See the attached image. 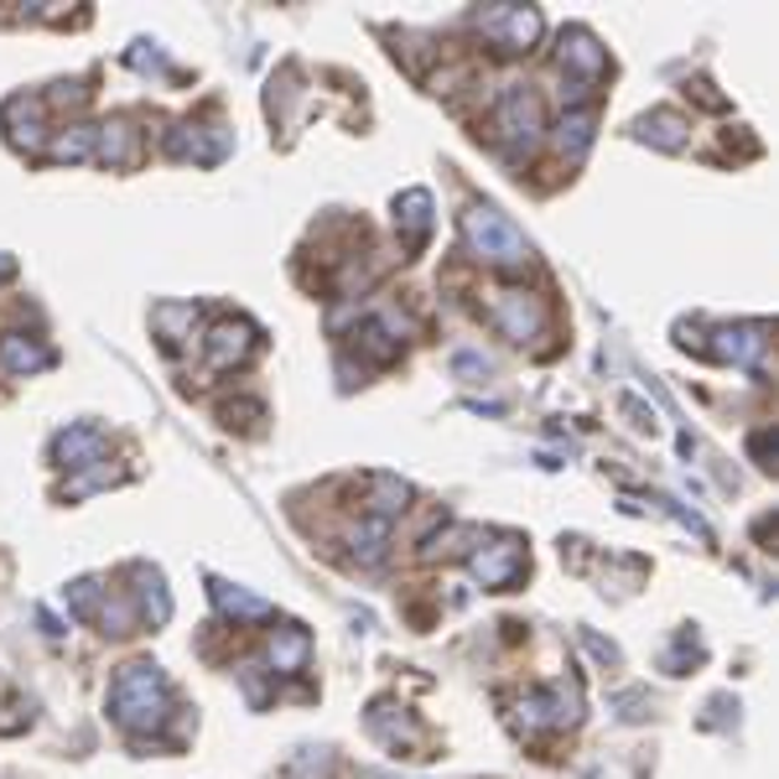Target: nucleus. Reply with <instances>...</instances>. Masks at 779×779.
I'll return each instance as SVG.
<instances>
[{
	"instance_id": "obj_1",
	"label": "nucleus",
	"mask_w": 779,
	"mask_h": 779,
	"mask_svg": "<svg viewBox=\"0 0 779 779\" xmlns=\"http://www.w3.org/2000/svg\"><path fill=\"white\" fill-rule=\"evenodd\" d=\"M166 712H172V686H166V675L156 666H126V671L115 675V686H109V717L126 727V733H151V727L166 723Z\"/></svg>"
},
{
	"instance_id": "obj_2",
	"label": "nucleus",
	"mask_w": 779,
	"mask_h": 779,
	"mask_svg": "<svg viewBox=\"0 0 779 779\" xmlns=\"http://www.w3.org/2000/svg\"><path fill=\"white\" fill-rule=\"evenodd\" d=\"M463 245H468L484 266H494V271H526V260H530L526 235H520L499 208H489V203H478V208L463 214Z\"/></svg>"
},
{
	"instance_id": "obj_3",
	"label": "nucleus",
	"mask_w": 779,
	"mask_h": 779,
	"mask_svg": "<svg viewBox=\"0 0 779 779\" xmlns=\"http://www.w3.org/2000/svg\"><path fill=\"white\" fill-rule=\"evenodd\" d=\"M494 126H499V141L520 156V151H530V145L541 141L545 130V115H541V99L526 89V84H509L505 94H499V109H494Z\"/></svg>"
},
{
	"instance_id": "obj_4",
	"label": "nucleus",
	"mask_w": 779,
	"mask_h": 779,
	"mask_svg": "<svg viewBox=\"0 0 779 779\" xmlns=\"http://www.w3.org/2000/svg\"><path fill=\"white\" fill-rule=\"evenodd\" d=\"M577 717H582V696H577V686H566V681H551V686H535L520 696V727H526V733L572 727Z\"/></svg>"
},
{
	"instance_id": "obj_5",
	"label": "nucleus",
	"mask_w": 779,
	"mask_h": 779,
	"mask_svg": "<svg viewBox=\"0 0 779 779\" xmlns=\"http://www.w3.org/2000/svg\"><path fill=\"white\" fill-rule=\"evenodd\" d=\"M489 317L509 344H530V338H541L545 323H551L545 302L541 296H530V291H499V302H494Z\"/></svg>"
},
{
	"instance_id": "obj_6",
	"label": "nucleus",
	"mask_w": 779,
	"mask_h": 779,
	"mask_svg": "<svg viewBox=\"0 0 779 779\" xmlns=\"http://www.w3.org/2000/svg\"><path fill=\"white\" fill-rule=\"evenodd\" d=\"M468 572L484 582V587H494V593H509L515 582L526 577V545L515 541V535H499V541H489L484 551H473Z\"/></svg>"
},
{
	"instance_id": "obj_7",
	"label": "nucleus",
	"mask_w": 779,
	"mask_h": 779,
	"mask_svg": "<svg viewBox=\"0 0 779 779\" xmlns=\"http://www.w3.org/2000/svg\"><path fill=\"white\" fill-rule=\"evenodd\" d=\"M478 32L489 36L499 53H530L535 36H541V17L526 11V6H494L478 17Z\"/></svg>"
},
{
	"instance_id": "obj_8",
	"label": "nucleus",
	"mask_w": 779,
	"mask_h": 779,
	"mask_svg": "<svg viewBox=\"0 0 779 779\" xmlns=\"http://www.w3.org/2000/svg\"><path fill=\"white\" fill-rule=\"evenodd\" d=\"M764 348H769V323H738V327H723V333H717L712 354L727 364H738V369H759Z\"/></svg>"
},
{
	"instance_id": "obj_9",
	"label": "nucleus",
	"mask_w": 779,
	"mask_h": 779,
	"mask_svg": "<svg viewBox=\"0 0 779 779\" xmlns=\"http://www.w3.org/2000/svg\"><path fill=\"white\" fill-rule=\"evenodd\" d=\"M603 68H608V53L598 47V36L572 26L562 36V73H572L577 84H593V78H603Z\"/></svg>"
},
{
	"instance_id": "obj_10",
	"label": "nucleus",
	"mask_w": 779,
	"mask_h": 779,
	"mask_svg": "<svg viewBox=\"0 0 779 779\" xmlns=\"http://www.w3.org/2000/svg\"><path fill=\"white\" fill-rule=\"evenodd\" d=\"M250 348H255V327L250 323H218L214 333H208V364L214 369H235V364L250 359Z\"/></svg>"
},
{
	"instance_id": "obj_11",
	"label": "nucleus",
	"mask_w": 779,
	"mask_h": 779,
	"mask_svg": "<svg viewBox=\"0 0 779 779\" xmlns=\"http://www.w3.org/2000/svg\"><path fill=\"white\" fill-rule=\"evenodd\" d=\"M312 660V639L302 624H281L271 635V671L275 675H302Z\"/></svg>"
},
{
	"instance_id": "obj_12",
	"label": "nucleus",
	"mask_w": 779,
	"mask_h": 779,
	"mask_svg": "<svg viewBox=\"0 0 779 779\" xmlns=\"http://www.w3.org/2000/svg\"><path fill=\"white\" fill-rule=\"evenodd\" d=\"M396 229H400V239H405V250H416L421 239L432 235V193H421V187L400 193V203H396Z\"/></svg>"
},
{
	"instance_id": "obj_13",
	"label": "nucleus",
	"mask_w": 779,
	"mask_h": 779,
	"mask_svg": "<svg viewBox=\"0 0 779 779\" xmlns=\"http://www.w3.org/2000/svg\"><path fill=\"white\" fill-rule=\"evenodd\" d=\"M94 151H99V162L105 166H136L141 162V130L126 126V120H115L94 136Z\"/></svg>"
},
{
	"instance_id": "obj_14",
	"label": "nucleus",
	"mask_w": 779,
	"mask_h": 779,
	"mask_svg": "<svg viewBox=\"0 0 779 779\" xmlns=\"http://www.w3.org/2000/svg\"><path fill=\"white\" fill-rule=\"evenodd\" d=\"M57 463H63V468L105 463V436H99V426H73V432L57 436Z\"/></svg>"
},
{
	"instance_id": "obj_15",
	"label": "nucleus",
	"mask_w": 779,
	"mask_h": 779,
	"mask_svg": "<svg viewBox=\"0 0 779 779\" xmlns=\"http://www.w3.org/2000/svg\"><path fill=\"white\" fill-rule=\"evenodd\" d=\"M47 364H53V348H42L36 338H26V333L0 338V369H11V375H36V369H47Z\"/></svg>"
},
{
	"instance_id": "obj_16",
	"label": "nucleus",
	"mask_w": 779,
	"mask_h": 779,
	"mask_svg": "<svg viewBox=\"0 0 779 779\" xmlns=\"http://www.w3.org/2000/svg\"><path fill=\"white\" fill-rule=\"evenodd\" d=\"M6 130H11L17 145L36 151V145H42V99H26V94L6 99Z\"/></svg>"
},
{
	"instance_id": "obj_17",
	"label": "nucleus",
	"mask_w": 779,
	"mask_h": 779,
	"mask_svg": "<svg viewBox=\"0 0 779 779\" xmlns=\"http://www.w3.org/2000/svg\"><path fill=\"white\" fill-rule=\"evenodd\" d=\"M593 145V109L572 105L562 115V126H556V151H562L566 162H582V151Z\"/></svg>"
},
{
	"instance_id": "obj_18",
	"label": "nucleus",
	"mask_w": 779,
	"mask_h": 779,
	"mask_svg": "<svg viewBox=\"0 0 779 779\" xmlns=\"http://www.w3.org/2000/svg\"><path fill=\"white\" fill-rule=\"evenodd\" d=\"M686 120L675 115V109H654V115H645L639 120V141H650V145H660V151H681L686 145Z\"/></svg>"
},
{
	"instance_id": "obj_19",
	"label": "nucleus",
	"mask_w": 779,
	"mask_h": 779,
	"mask_svg": "<svg viewBox=\"0 0 779 779\" xmlns=\"http://www.w3.org/2000/svg\"><path fill=\"white\" fill-rule=\"evenodd\" d=\"M348 545H354V562H359V566H380L385 562V545H390V520L364 515L359 530L348 535Z\"/></svg>"
},
{
	"instance_id": "obj_20",
	"label": "nucleus",
	"mask_w": 779,
	"mask_h": 779,
	"mask_svg": "<svg viewBox=\"0 0 779 779\" xmlns=\"http://www.w3.org/2000/svg\"><path fill=\"white\" fill-rule=\"evenodd\" d=\"M224 145L229 141H203V126H177L172 130V141H166V151L172 156H182V162H218L224 156Z\"/></svg>"
},
{
	"instance_id": "obj_21",
	"label": "nucleus",
	"mask_w": 779,
	"mask_h": 779,
	"mask_svg": "<svg viewBox=\"0 0 779 779\" xmlns=\"http://www.w3.org/2000/svg\"><path fill=\"white\" fill-rule=\"evenodd\" d=\"M214 598L218 608L235 618V624H250V618H271V603L255 598V593H245V587H229V582H214Z\"/></svg>"
},
{
	"instance_id": "obj_22",
	"label": "nucleus",
	"mask_w": 779,
	"mask_h": 779,
	"mask_svg": "<svg viewBox=\"0 0 779 779\" xmlns=\"http://www.w3.org/2000/svg\"><path fill=\"white\" fill-rule=\"evenodd\" d=\"M369 489H375V499H369V515H375V520H390V515H400V509H405V499H411V489L400 484L396 473H369Z\"/></svg>"
},
{
	"instance_id": "obj_23",
	"label": "nucleus",
	"mask_w": 779,
	"mask_h": 779,
	"mask_svg": "<svg viewBox=\"0 0 779 779\" xmlns=\"http://www.w3.org/2000/svg\"><path fill=\"white\" fill-rule=\"evenodd\" d=\"M99 624H105V635H136V624H141V608H136V598H126V593H109V598H99Z\"/></svg>"
},
{
	"instance_id": "obj_24",
	"label": "nucleus",
	"mask_w": 779,
	"mask_h": 779,
	"mask_svg": "<svg viewBox=\"0 0 779 779\" xmlns=\"http://www.w3.org/2000/svg\"><path fill=\"white\" fill-rule=\"evenodd\" d=\"M94 136H99V130H89V126L63 130V136L47 145V156H53V162H89V156H94Z\"/></svg>"
},
{
	"instance_id": "obj_25",
	"label": "nucleus",
	"mask_w": 779,
	"mask_h": 779,
	"mask_svg": "<svg viewBox=\"0 0 779 779\" xmlns=\"http://www.w3.org/2000/svg\"><path fill=\"white\" fill-rule=\"evenodd\" d=\"M151 323L162 327L166 344H182V338H193V333H198V307H187V302H182V307H156Z\"/></svg>"
},
{
	"instance_id": "obj_26",
	"label": "nucleus",
	"mask_w": 779,
	"mask_h": 779,
	"mask_svg": "<svg viewBox=\"0 0 779 779\" xmlns=\"http://www.w3.org/2000/svg\"><path fill=\"white\" fill-rule=\"evenodd\" d=\"M141 577V598H136V608H141L151 624H166V614H172V598H166V587L156 572H136Z\"/></svg>"
},
{
	"instance_id": "obj_27",
	"label": "nucleus",
	"mask_w": 779,
	"mask_h": 779,
	"mask_svg": "<svg viewBox=\"0 0 779 779\" xmlns=\"http://www.w3.org/2000/svg\"><path fill=\"white\" fill-rule=\"evenodd\" d=\"M99 598H105V587H99V582H73V587H68V608L78 618L99 614Z\"/></svg>"
},
{
	"instance_id": "obj_28",
	"label": "nucleus",
	"mask_w": 779,
	"mask_h": 779,
	"mask_svg": "<svg viewBox=\"0 0 779 779\" xmlns=\"http://www.w3.org/2000/svg\"><path fill=\"white\" fill-rule=\"evenodd\" d=\"M453 369H457V375H489V359H478V354H457Z\"/></svg>"
},
{
	"instance_id": "obj_29",
	"label": "nucleus",
	"mask_w": 779,
	"mask_h": 779,
	"mask_svg": "<svg viewBox=\"0 0 779 779\" xmlns=\"http://www.w3.org/2000/svg\"><path fill=\"white\" fill-rule=\"evenodd\" d=\"M754 457H759L764 468H769V463H775V432H769V426H764V432L754 436Z\"/></svg>"
},
{
	"instance_id": "obj_30",
	"label": "nucleus",
	"mask_w": 779,
	"mask_h": 779,
	"mask_svg": "<svg viewBox=\"0 0 779 779\" xmlns=\"http://www.w3.org/2000/svg\"><path fill=\"white\" fill-rule=\"evenodd\" d=\"M11 275H17V260H11V255H0V281H11Z\"/></svg>"
}]
</instances>
